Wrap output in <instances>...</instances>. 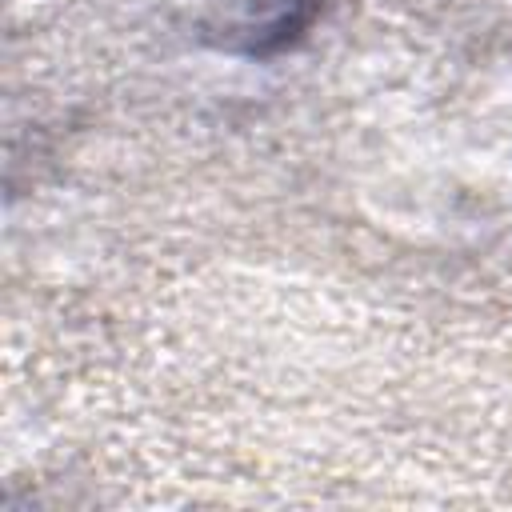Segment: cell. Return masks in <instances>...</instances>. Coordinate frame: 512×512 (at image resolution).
<instances>
[{
  "label": "cell",
  "instance_id": "obj_1",
  "mask_svg": "<svg viewBox=\"0 0 512 512\" xmlns=\"http://www.w3.org/2000/svg\"><path fill=\"white\" fill-rule=\"evenodd\" d=\"M192 32L224 52L272 60L300 44L328 0H188Z\"/></svg>",
  "mask_w": 512,
  "mask_h": 512
}]
</instances>
